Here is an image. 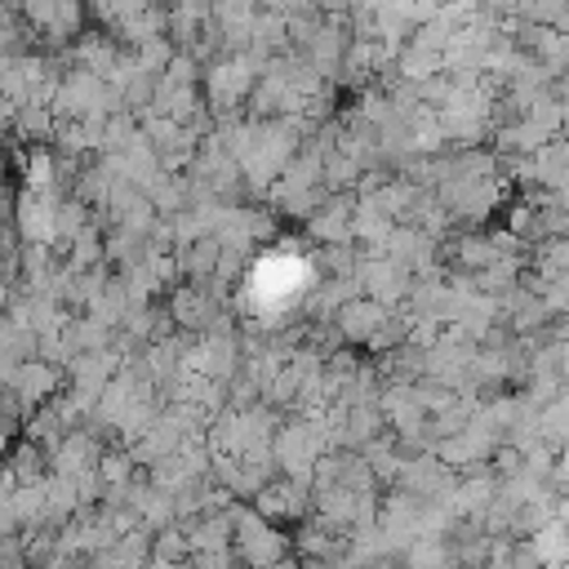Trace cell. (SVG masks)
<instances>
[{
  "mask_svg": "<svg viewBox=\"0 0 569 569\" xmlns=\"http://www.w3.org/2000/svg\"><path fill=\"white\" fill-rule=\"evenodd\" d=\"M231 551H236L240 569H267L289 551V542H284L280 525H267L253 507L236 502L231 507Z\"/></svg>",
  "mask_w": 569,
  "mask_h": 569,
  "instance_id": "cell-1",
  "label": "cell"
},
{
  "mask_svg": "<svg viewBox=\"0 0 569 569\" xmlns=\"http://www.w3.org/2000/svg\"><path fill=\"white\" fill-rule=\"evenodd\" d=\"M249 507L267 520V525H298L307 511H311V493H307V485H298V480H289V476H271V480H262L258 485V493L249 498Z\"/></svg>",
  "mask_w": 569,
  "mask_h": 569,
  "instance_id": "cell-2",
  "label": "cell"
},
{
  "mask_svg": "<svg viewBox=\"0 0 569 569\" xmlns=\"http://www.w3.org/2000/svg\"><path fill=\"white\" fill-rule=\"evenodd\" d=\"M213 316H218V298H213V284H209V280H204V284H196V280L173 284V293H169V320H173L178 329L204 333V329L218 325Z\"/></svg>",
  "mask_w": 569,
  "mask_h": 569,
  "instance_id": "cell-3",
  "label": "cell"
},
{
  "mask_svg": "<svg viewBox=\"0 0 569 569\" xmlns=\"http://www.w3.org/2000/svg\"><path fill=\"white\" fill-rule=\"evenodd\" d=\"M387 316H391V307H382V302L356 293V298H347V302L333 307V329H338V338H342L347 347H369Z\"/></svg>",
  "mask_w": 569,
  "mask_h": 569,
  "instance_id": "cell-4",
  "label": "cell"
},
{
  "mask_svg": "<svg viewBox=\"0 0 569 569\" xmlns=\"http://www.w3.org/2000/svg\"><path fill=\"white\" fill-rule=\"evenodd\" d=\"M27 13L49 36H67L76 27V0H27Z\"/></svg>",
  "mask_w": 569,
  "mask_h": 569,
  "instance_id": "cell-5",
  "label": "cell"
},
{
  "mask_svg": "<svg viewBox=\"0 0 569 569\" xmlns=\"http://www.w3.org/2000/svg\"><path fill=\"white\" fill-rule=\"evenodd\" d=\"M298 569H338V560H311V556H298Z\"/></svg>",
  "mask_w": 569,
  "mask_h": 569,
  "instance_id": "cell-6",
  "label": "cell"
},
{
  "mask_svg": "<svg viewBox=\"0 0 569 569\" xmlns=\"http://www.w3.org/2000/svg\"><path fill=\"white\" fill-rule=\"evenodd\" d=\"M4 302H9V284H4V276H0V311H4Z\"/></svg>",
  "mask_w": 569,
  "mask_h": 569,
  "instance_id": "cell-7",
  "label": "cell"
},
{
  "mask_svg": "<svg viewBox=\"0 0 569 569\" xmlns=\"http://www.w3.org/2000/svg\"><path fill=\"white\" fill-rule=\"evenodd\" d=\"M0 138H4V120H0Z\"/></svg>",
  "mask_w": 569,
  "mask_h": 569,
  "instance_id": "cell-8",
  "label": "cell"
}]
</instances>
